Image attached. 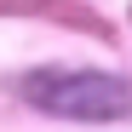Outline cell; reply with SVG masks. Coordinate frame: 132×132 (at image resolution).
I'll return each mask as SVG.
<instances>
[{"mask_svg":"<svg viewBox=\"0 0 132 132\" xmlns=\"http://www.w3.org/2000/svg\"><path fill=\"white\" fill-rule=\"evenodd\" d=\"M35 109L63 121H121L132 115V86L121 75H103V69H35L17 80Z\"/></svg>","mask_w":132,"mask_h":132,"instance_id":"1","label":"cell"}]
</instances>
